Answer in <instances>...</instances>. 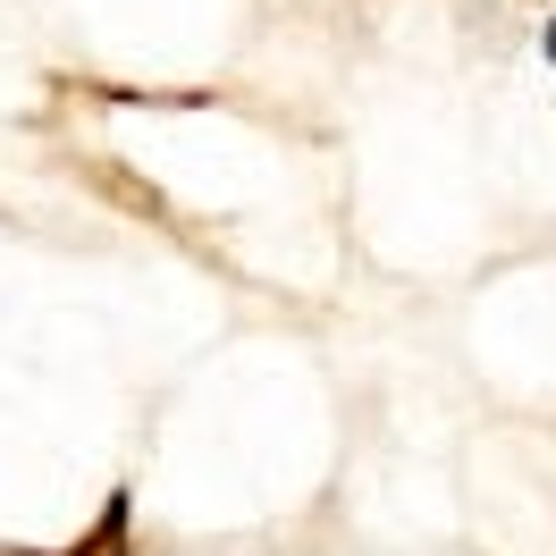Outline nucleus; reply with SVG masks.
Here are the masks:
<instances>
[{"instance_id": "f257e3e1", "label": "nucleus", "mask_w": 556, "mask_h": 556, "mask_svg": "<svg viewBox=\"0 0 556 556\" xmlns=\"http://www.w3.org/2000/svg\"><path fill=\"white\" fill-rule=\"evenodd\" d=\"M127 540H136V497H127V489H110V497H102V522H93V540H76V548H60V556H136Z\"/></svg>"}]
</instances>
